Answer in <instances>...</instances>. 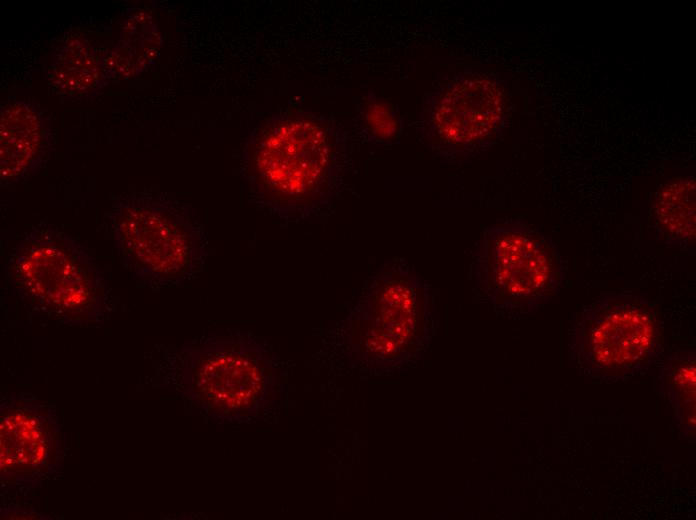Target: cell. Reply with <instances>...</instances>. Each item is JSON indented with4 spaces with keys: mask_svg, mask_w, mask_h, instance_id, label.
Here are the masks:
<instances>
[{
    "mask_svg": "<svg viewBox=\"0 0 696 520\" xmlns=\"http://www.w3.org/2000/svg\"><path fill=\"white\" fill-rule=\"evenodd\" d=\"M2 466L14 468L37 467L48 453L44 425L26 411L9 414L2 420Z\"/></svg>",
    "mask_w": 696,
    "mask_h": 520,
    "instance_id": "7c38bea8",
    "label": "cell"
},
{
    "mask_svg": "<svg viewBox=\"0 0 696 520\" xmlns=\"http://www.w3.org/2000/svg\"><path fill=\"white\" fill-rule=\"evenodd\" d=\"M510 107L509 90L496 76L442 73L416 106V126L429 151L462 164L498 141Z\"/></svg>",
    "mask_w": 696,
    "mask_h": 520,
    "instance_id": "277c9868",
    "label": "cell"
},
{
    "mask_svg": "<svg viewBox=\"0 0 696 520\" xmlns=\"http://www.w3.org/2000/svg\"><path fill=\"white\" fill-rule=\"evenodd\" d=\"M245 174L251 195L271 212L310 216L336 187L339 162L334 132L318 117H282L254 141Z\"/></svg>",
    "mask_w": 696,
    "mask_h": 520,
    "instance_id": "6da1fadb",
    "label": "cell"
},
{
    "mask_svg": "<svg viewBox=\"0 0 696 520\" xmlns=\"http://www.w3.org/2000/svg\"><path fill=\"white\" fill-rule=\"evenodd\" d=\"M185 363L197 394L207 405L229 415L256 411L274 373L272 352L240 334L191 348Z\"/></svg>",
    "mask_w": 696,
    "mask_h": 520,
    "instance_id": "52a82bcc",
    "label": "cell"
},
{
    "mask_svg": "<svg viewBox=\"0 0 696 520\" xmlns=\"http://www.w3.org/2000/svg\"><path fill=\"white\" fill-rule=\"evenodd\" d=\"M429 284L404 258L382 264L369 275L354 329L358 352L388 361L403 356L420 341Z\"/></svg>",
    "mask_w": 696,
    "mask_h": 520,
    "instance_id": "8992f818",
    "label": "cell"
},
{
    "mask_svg": "<svg viewBox=\"0 0 696 520\" xmlns=\"http://www.w3.org/2000/svg\"><path fill=\"white\" fill-rule=\"evenodd\" d=\"M45 73L57 91L68 98L93 97L109 83L101 57L80 38H71L54 50Z\"/></svg>",
    "mask_w": 696,
    "mask_h": 520,
    "instance_id": "8fae6325",
    "label": "cell"
},
{
    "mask_svg": "<svg viewBox=\"0 0 696 520\" xmlns=\"http://www.w3.org/2000/svg\"><path fill=\"white\" fill-rule=\"evenodd\" d=\"M8 271L31 302L68 321L100 315L110 290L107 274L84 244L52 225L43 224L16 244Z\"/></svg>",
    "mask_w": 696,
    "mask_h": 520,
    "instance_id": "3957f363",
    "label": "cell"
},
{
    "mask_svg": "<svg viewBox=\"0 0 696 520\" xmlns=\"http://www.w3.org/2000/svg\"><path fill=\"white\" fill-rule=\"evenodd\" d=\"M656 241L695 254V176L674 174L660 185L652 206Z\"/></svg>",
    "mask_w": 696,
    "mask_h": 520,
    "instance_id": "30bf717a",
    "label": "cell"
},
{
    "mask_svg": "<svg viewBox=\"0 0 696 520\" xmlns=\"http://www.w3.org/2000/svg\"><path fill=\"white\" fill-rule=\"evenodd\" d=\"M358 116L363 133L372 145L385 147L400 142L403 118L391 99L377 96L374 92L365 94L359 104Z\"/></svg>",
    "mask_w": 696,
    "mask_h": 520,
    "instance_id": "4fadbf2b",
    "label": "cell"
},
{
    "mask_svg": "<svg viewBox=\"0 0 696 520\" xmlns=\"http://www.w3.org/2000/svg\"><path fill=\"white\" fill-rule=\"evenodd\" d=\"M657 333L654 314L647 306L607 300L582 320L577 330V350L593 367L633 368L652 356Z\"/></svg>",
    "mask_w": 696,
    "mask_h": 520,
    "instance_id": "ba28073f",
    "label": "cell"
},
{
    "mask_svg": "<svg viewBox=\"0 0 696 520\" xmlns=\"http://www.w3.org/2000/svg\"><path fill=\"white\" fill-rule=\"evenodd\" d=\"M109 219L120 262L135 279L164 286L203 271L206 228L179 201L163 195L120 196Z\"/></svg>",
    "mask_w": 696,
    "mask_h": 520,
    "instance_id": "7a4b0ae2",
    "label": "cell"
},
{
    "mask_svg": "<svg viewBox=\"0 0 696 520\" xmlns=\"http://www.w3.org/2000/svg\"><path fill=\"white\" fill-rule=\"evenodd\" d=\"M471 257L476 286L506 306L536 304L556 291L566 276L554 241L520 219L486 229Z\"/></svg>",
    "mask_w": 696,
    "mask_h": 520,
    "instance_id": "5b68a950",
    "label": "cell"
},
{
    "mask_svg": "<svg viewBox=\"0 0 696 520\" xmlns=\"http://www.w3.org/2000/svg\"><path fill=\"white\" fill-rule=\"evenodd\" d=\"M53 148L49 117L35 99L9 97L1 106V178L19 182L35 171Z\"/></svg>",
    "mask_w": 696,
    "mask_h": 520,
    "instance_id": "9c48e42d",
    "label": "cell"
}]
</instances>
